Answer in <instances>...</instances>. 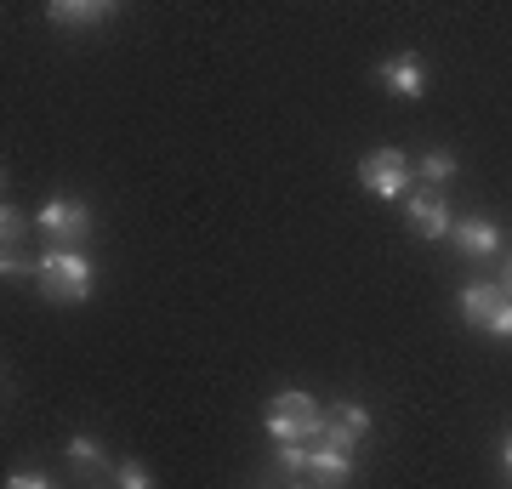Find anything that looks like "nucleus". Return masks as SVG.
<instances>
[{"instance_id":"nucleus-1","label":"nucleus","mask_w":512,"mask_h":489,"mask_svg":"<svg viewBox=\"0 0 512 489\" xmlns=\"http://www.w3.org/2000/svg\"><path fill=\"white\" fill-rule=\"evenodd\" d=\"M268 438L274 444H319L325 438V410H319V399L313 393H279L274 404H268Z\"/></svg>"},{"instance_id":"nucleus-2","label":"nucleus","mask_w":512,"mask_h":489,"mask_svg":"<svg viewBox=\"0 0 512 489\" xmlns=\"http://www.w3.org/2000/svg\"><path fill=\"white\" fill-rule=\"evenodd\" d=\"M40 296L46 302H86L92 296V256L80 251H52L40 256Z\"/></svg>"},{"instance_id":"nucleus-3","label":"nucleus","mask_w":512,"mask_h":489,"mask_svg":"<svg viewBox=\"0 0 512 489\" xmlns=\"http://www.w3.org/2000/svg\"><path fill=\"white\" fill-rule=\"evenodd\" d=\"M359 182L376 200H399L404 188H410V160H404L399 148H376V154L359 160Z\"/></svg>"},{"instance_id":"nucleus-4","label":"nucleus","mask_w":512,"mask_h":489,"mask_svg":"<svg viewBox=\"0 0 512 489\" xmlns=\"http://www.w3.org/2000/svg\"><path fill=\"white\" fill-rule=\"evenodd\" d=\"M365 433H370V410H365V404L336 399V404H330V416H325V438H319V444H336V450L353 455V444H359Z\"/></svg>"},{"instance_id":"nucleus-5","label":"nucleus","mask_w":512,"mask_h":489,"mask_svg":"<svg viewBox=\"0 0 512 489\" xmlns=\"http://www.w3.org/2000/svg\"><path fill=\"white\" fill-rule=\"evenodd\" d=\"M376 80H382L393 97H410V103H416L421 91H427V63H421L416 52H399V57H387L382 69H376Z\"/></svg>"},{"instance_id":"nucleus-6","label":"nucleus","mask_w":512,"mask_h":489,"mask_svg":"<svg viewBox=\"0 0 512 489\" xmlns=\"http://www.w3.org/2000/svg\"><path fill=\"white\" fill-rule=\"evenodd\" d=\"M35 222H40L52 239H86V234H92V211H86L80 200H52Z\"/></svg>"},{"instance_id":"nucleus-7","label":"nucleus","mask_w":512,"mask_h":489,"mask_svg":"<svg viewBox=\"0 0 512 489\" xmlns=\"http://www.w3.org/2000/svg\"><path fill=\"white\" fill-rule=\"evenodd\" d=\"M450 239L461 245V256H501V228H495L490 217H461L456 228H450Z\"/></svg>"},{"instance_id":"nucleus-8","label":"nucleus","mask_w":512,"mask_h":489,"mask_svg":"<svg viewBox=\"0 0 512 489\" xmlns=\"http://www.w3.org/2000/svg\"><path fill=\"white\" fill-rule=\"evenodd\" d=\"M308 472H313V484H319V489H342L353 478V455L336 450V444H313V450H308Z\"/></svg>"},{"instance_id":"nucleus-9","label":"nucleus","mask_w":512,"mask_h":489,"mask_svg":"<svg viewBox=\"0 0 512 489\" xmlns=\"http://www.w3.org/2000/svg\"><path fill=\"white\" fill-rule=\"evenodd\" d=\"M450 228H456V217H450V205H444L439 194H421V200H410V234L444 239Z\"/></svg>"},{"instance_id":"nucleus-10","label":"nucleus","mask_w":512,"mask_h":489,"mask_svg":"<svg viewBox=\"0 0 512 489\" xmlns=\"http://www.w3.org/2000/svg\"><path fill=\"white\" fill-rule=\"evenodd\" d=\"M456 302H461V319H467V325H490L495 308L507 302V290H501V285H467Z\"/></svg>"},{"instance_id":"nucleus-11","label":"nucleus","mask_w":512,"mask_h":489,"mask_svg":"<svg viewBox=\"0 0 512 489\" xmlns=\"http://www.w3.org/2000/svg\"><path fill=\"white\" fill-rule=\"evenodd\" d=\"M63 450H69V467L80 472V478H103V467H109V450H103L97 438H86V433H74Z\"/></svg>"},{"instance_id":"nucleus-12","label":"nucleus","mask_w":512,"mask_h":489,"mask_svg":"<svg viewBox=\"0 0 512 489\" xmlns=\"http://www.w3.org/2000/svg\"><path fill=\"white\" fill-rule=\"evenodd\" d=\"M109 6H92V0H57L52 6V23H103Z\"/></svg>"},{"instance_id":"nucleus-13","label":"nucleus","mask_w":512,"mask_h":489,"mask_svg":"<svg viewBox=\"0 0 512 489\" xmlns=\"http://www.w3.org/2000/svg\"><path fill=\"white\" fill-rule=\"evenodd\" d=\"M114 489H154V472L143 461H114Z\"/></svg>"},{"instance_id":"nucleus-14","label":"nucleus","mask_w":512,"mask_h":489,"mask_svg":"<svg viewBox=\"0 0 512 489\" xmlns=\"http://www.w3.org/2000/svg\"><path fill=\"white\" fill-rule=\"evenodd\" d=\"M450 171H456V154H450V148H433V154H421V177H427V182H444Z\"/></svg>"},{"instance_id":"nucleus-15","label":"nucleus","mask_w":512,"mask_h":489,"mask_svg":"<svg viewBox=\"0 0 512 489\" xmlns=\"http://www.w3.org/2000/svg\"><path fill=\"white\" fill-rule=\"evenodd\" d=\"M23 228H29V217H23L12 200H6V205H0V239H6V251H12V245L23 239Z\"/></svg>"},{"instance_id":"nucleus-16","label":"nucleus","mask_w":512,"mask_h":489,"mask_svg":"<svg viewBox=\"0 0 512 489\" xmlns=\"http://www.w3.org/2000/svg\"><path fill=\"white\" fill-rule=\"evenodd\" d=\"M274 461H279L285 472H308V444H279Z\"/></svg>"},{"instance_id":"nucleus-17","label":"nucleus","mask_w":512,"mask_h":489,"mask_svg":"<svg viewBox=\"0 0 512 489\" xmlns=\"http://www.w3.org/2000/svg\"><path fill=\"white\" fill-rule=\"evenodd\" d=\"M484 330H490V336H501V342H512V296L501 302V308H495V319H490Z\"/></svg>"},{"instance_id":"nucleus-18","label":"nucleus","mask_w":512,"mask_h":489,"mask_svg":"<svg viewBox=\"0 0 512 489\" xmlns=\"http://www.w3.org/2000/svg\"><path fill=\"white\" fill-rule=\"evenodd\" d=\"M6 489H52V478H46V472H12Z\"/></svg>"},{"instance_id":"nucleus-19","label":"nucleus","mask_w":512,"mask_h":489,"mask_svg":"<svg viewBox=\"0 0 512 489\" xmlns=\"http://www.w3.org/2000/svg\"><path fill=\"white\" fill-rule=\"evenodd\" d=\"M501 290L512 296V256H507V268H501Z\"/></svg>"},{"instance_id":"nucleus-20","label":"nucleus","mask_w":512,"mask_h":489,"mask_svg":"<svg viewBox=\"0 0 512 489\" xmlns=\"http://www.w3.org/2000/svg\"><path fill=\"white\" fill-rule=\"evenodd\" d=\"M501 467H507V472H512V438H507V450H501Z\"/></svg>"},{"instance_id":"nucleus-21","label":"nucleus","mask_w":512,"mask_h":489,"mask_svg":"<svg viewBox=\"0 0 512 489\" xmlns=\"http://www.w3.org/2000/svg\"><path fill=\"white\" fill-rule=\"evenodd\" d=\"M296 489H319V484H296Z\"/></svg>"},{"instance_id":"nucleus-22","label":"nucleus","mask_w":512,"mask_h":489,"mask_svg":"<svg viewBox=\"0 0 512 489\" xmlns=\"http://www.w3.org/2000/svg\"><path fill=\"white\" fill-rule=\"evenodd\" d=\"M97 489H103V484H97Z\"/></svg>"}]
</instances>
